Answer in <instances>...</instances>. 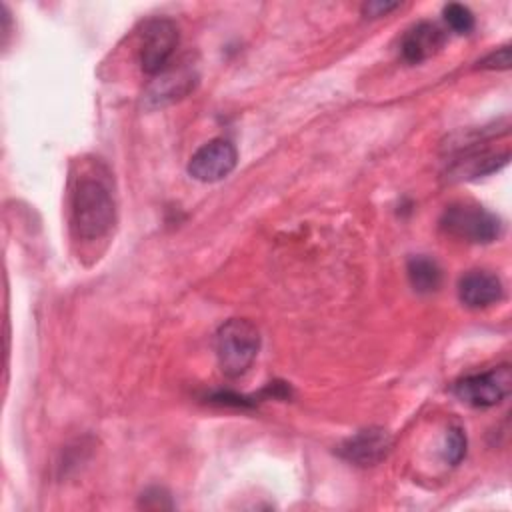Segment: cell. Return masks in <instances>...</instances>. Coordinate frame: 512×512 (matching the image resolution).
<instances>
[{"label": "cell", "mask_w": 512, "mask_h": 512, "mask_svg": "<svg viewBox=\"0 0 512 512\" xmlns=\"http://www.w3.org/2000/svg\"><path fill=\"white\" fill-rule=\"evenodd\" d=\"M446 24L456 32V34H468L474 28V14L470 12V8H466L464 4H448L442 10Z\"/></svg>", "instance_id": "7c38bea8"}, {"label": "cell", "mask_w": 512, "mask_h": 512, "mask_svg": "<svg viewBox=\"0 0 512 512\" xmlns=\"http://www.w3.org/2000/svg\"><path fill=\"white\" fill-rule=\"evenodd\" d=\"M502 296L500 278L488 270H470L458 282V298L468 308H488L502 300Z\"/></svg>", "instance_id": "9c48e42d"}, {"label": "cell", "mask_w": 512, "mask_h": 512, "mask_svg": "<svg viewBox=\"0 0 512 512\" xmlns=\"http://www.w3.org/2000/svg\"><path fill=\"white\" fill-rule=\"evenodd\" d=\"M444 42H446V34L440 26L432 22H418L402 36L400 52L406 62L418 64L438 54Z\"/></svg>", "instance_id": "30bf717a"}, {"label": "cell", "mask_w": 512, "mask_h": 512, "mask_svg": "<svg viewBox=\"0 0 512 512\" xmlns=\"http://www.w3.org/2000/svg\"><path fill=\"white\" fill-rule=\"evenodd\" d=\"M512 390L510 366L502 364L486 372L468 374L460 378L454 386V394L468 406L490 408L500 404Z\"/></svg>", "instance_id": "277c9868"}, {"label": "cell", "mask_w": 512, "mask_h": 512, "mask_svg": "<svg viewBox=\"0 0 512 512\" xmlns=\"http://www.w3.org/2000/svg\"><path fill=\"white\" fill-rule=\"evenodd\" d=\"M116 220V204L102 178L82 176L70 198V222L78 240L94 242L104 238Z\"/></svg>", "instance_id": "6da1fadb"}, {"label": "cell", "mask_w": 512, "mask_h": 512, "mask_svg": "<svg viewBox=\"0 0 512 512\" xmlns=\"http://www.w3.org/2000/svg\"><path fill=\"white\" fill-rule=\"evenodd\" d=\"M198 82V72L188 60L170 62L162 72L154 76L146 90V102L156 106L172 104L184 96H188Z\"/></svg>", "instance_id": "52a82bcc"}, {"label": "cell", "mask_w": 512, "mask_h": 512, "mask_svg": "<svg viewBox=\"0 0 512 512\" xmlns=\"http://www.w3.org/2000/svg\"><path fill=\"white\" fill-rule=\"evenodd\" d=\"M220 370L228 378H238L250 370L260 350V332L246 318L226 320L214 340Z\"/></svg>", "instance_id": "7a4b0ae2"}, {"label": "cell", "mask_w": 512, "mask_h": 512, "mask_svg": "<svg viewBox=\"0 0 512 512\" xmlns=\"http://www.w3.org/2000/svg\"><path fill=\"white\" fill-rule=\"evenodd\" d=\"M236 162V146L226 138H214L190 156L188 174L198 182H218L234 170Z\"/></svg>", "instance_id": "8992f818"}, {"label": "cell", "mask_w": 512, "mask_h": 512, "mask_svg": "<svg viewBox=\"0 0 512 512\" xmlns=\"http://www.w3.org/2000/svg\"><path fill=\"white\" fill-rule=\"evenodd\" d=\"M440 226L450 236L474 244L494 242L502 234V220L474 202H454L446 206Z\"/></svg>", "instance_id": "3957f363"}, {"label": "cell", "mask_w": 512, "mask_h": 512, "mask_svg": "<svg viewBox=\"0 0 512 512\" xmlns=\"http://www.w3.org/2000/svg\"><path fill=\"white\" fill-rule=\"evenodd\" d=\"M390 448L392 436L384 428H364L340 446V454L358 466H374L388 456Z\"/></svg>", "instance_id": "ba28073f"}, {"label": "cell", "mask_w": 512, "mask_h": 512, "mask_svg": "<svg viewBox=\"0 0 512 512\" xmlns=\"http://www.w3.org/2000/svg\"><path fill=\"white\" fill-rule=\"evenodd\" d=\"M178 46V28L170 18H152L144 24L140 44V68L156 76L170 62Z\"/></svg>", "instance_id": "5b68a950"}, {"label": "cell", "mask_w": 512, "mask_h": 512, "mask_svg": "<svg viewBox=\"0 0 512 512\" xmlns=\"http://www.w3.org/2000/svg\"><path fill=\"white\" fill-rule=\"evenodd\" d=\"M478 66L488 68V70H506V68H510V46L496 48L486 58H482L478 62Z\"/></svg>", "instance_id": "5bb4252c"}, {"label": "cell", "mask_w": 512, "mask_h": 512, "mask_svg": "<svg viewBox=\"0 0 512 512\" xmlns=\"http://www.w3.org/2000/svg\"><path fill=\"white\" fill-rule=\"evenodd\" d=\"M408 282L418 294H430L436 292L442 282V270L434 258H428L424 254L412 256L406 266Z\"/></svg>", "instance_id": "8fae6325"}, {"label": "cell", "mask_w": 512, "mask_h": 512, "mask_svg": "<svg viewBox=\"0 0 512 512\" xmlns=\"http://www.w3.org/2000/svg\"><path fill=\"white\" fill-rule=\"evenodd\" d=\"M398 8L396 2H368L362 6V12L370 18H376V16H384L386 12Z\"/></svg>", "instance_id": "9a60e30c"}, {"label": "cell", "mask_w": 512, "mask_h": 512, "mask_svg": "<svg viewBox=\"0 0 512 512\" xmlns=\"http://www.w3.org/2000/svg\"><path fill=\"white\" fill-rule=\"evenodd\" d=\"M466 454V434L460 428H450L446 436V448H444V458L456 466Z\"/></svg>", "instance_id": "4fadbf2b"}]
</instances>
